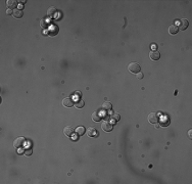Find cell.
Masks as SVG:
<instances>
[{
	"label": "cell",
	"mask_w": 192,
	"mask_h": 184,
	"mask_svg": "<svg viewBox=\"0 0 192 184\" xmlns=\"http://www.w3.org/2000/svg\"><path fill=\"white\" fill-rule=\"evenodd\" d=\"M169 33L171 35H176L177 33H178V27L175 26V25H171V26L169 27Z\"/></svg>",
	"instance_id": "14"
},
{
	"label": "cell",
	"mask_w": 192,
	"mask_h": 184,
	"mask_svg": "<svg viewBox=\"0 0 192 184\" xmlns=\"http://www.w3.org/2000/svg\"><path fill=\"white\" fill-rule=\"evenodd\" d=\"M76 133L78 134V135H80V136H82L83 134H85L86 133V129L83 127V126H81V127H78L77 129H76Z\"/></svg>",
	"instance_id": "15"
},
{
	"label": "cell",
	"mask_w": 192,
	"mask_h": 184,
	"mask_svg": "<svg viewBox=\"0 0 192 184\" xmlns=\"http://www.w3.org/2000/svg\"><path fill=\"white\" fill-rule=\"evenodd\" d=\"M62 105H63V106H66V107H67V108L72 107V106L74 105V101H73V99H72V98H70V97H66V98H63V100H62Z\"/></svg>",
	"instance_id": "9"
},
{
	"label": "cell",
	"mask_w": 192,
	"mask_h": 184,
	"mask_svg": "<svg viewBox=\"0 0 192 184\" xmlns=\"http://www.w3.org/2000/svg\"><path fill=\"white\" fill-rule=\"evenodd\" d=\"M74 131H75V129L72 126H66L63 128V133H65V135L67 137H72L74 135Z\"/></svg>",
	"instance_id": "7"
},
{
	"label": "cell",
	"mask_w": 192,
	"mask_h": 184,
	"mask_svg": "<svg viewBox=\"0 0 192 184\" xmlns=\"http://www.w3.org/2000/svg\"><path fill=\"white\" fill-rule=\"evenodd\" d=\"M160 57V53L157 50H152L149 52V58L151 61H159Z\"/></svg>",
	"instance_id": "8"
},
{
	"label": "cell",
	"mask_w": 192,
	"mask_h": 184,
	"mask_svg": "<svg viewBox=\"0 0 192 184\" xmlns=\"http://www.w3.org/2000/svg\"><path fill=\"white\" fill-rule=\"evenodd\" d=\"M121 119V116L119 115V114H114V115L111 116V120H114L115 122H117Z\"/></svg>",
	"instance_id": "20"
},
{
	"label": "cell",
	"mask_w": 192,
	"mask_h": 184,
	"mask_svg": "<svg viewBox=\"0 0 192 184\" xmlns=\"http://www.w3.org/2000/svg\"><path fill=\"white\" fill-rule=\"evenodd\" d=\"M111 107H112V104L109 101H105L104 103L102 104V108L104 109V111H109Z\"/></svg>",
	"instance_id": "16"
},
{
	"label": "cell",
	"mask_w": 192,
	"mask_h": 184,
	"mask_svg": "<svg viewBox=\"0 0 192 184\" xmlns=\"http://www.w3.org/2000/svg\"><path fill=\"white\" fill-rule=\"evenodd\" d=\"M58 32V28L56 26H53V28L49 31V36H55Z\"/></svg>",
	"instance_id": "19"
},
{
	"label": "cell",
	"mask_w": 192,
	"mask_h": 184,
	"mask_svg": "<svg viewBox=\"0 0 192 184\" xmlns=\"http://www.w3.org/2000/svg\"><path fill=\"white\" fill-rule=\"evenodd\" d=\"M151 48H152V49H153V48L155 49V48H156V46H155V45H152V46H151Z\"/></svg>",
	"instance_id": "29"
},
{
	"label": "cell",
	"mask_w": 192,
	"mask_h": 184,
	"mask_svg": "<svg viewBox=\"0 0 192 184\" xmlns=\"http://www.w3.org/2000/svg\"><path fill=\"white\" fill-rule=\"evenodd\" d=\"M6 13L8 14V16H10V14H13V10H11L10 8H8L7 10H6Z\"/></svg>",
	"instance_id": "24"
},
{
	"label": "cell",
	"mask_w": 192,
	"mask_h": 184,
	"mask_svg": "<svg viewBox=\"0 0 192 184\" xmlns=\"http://www.w3.org/2000/svg\"><path fill=\"white\" fill-rule=\"evenodd\" d=\"M148 122L150 124H156L159 122V115L156 113H150L148 115Z\"/></svg>",
	"instance_id": "6"
},
{
	"label": "cell",
	"mask_w": 192,
	"mask_h": 184,
	"mask_svg": "<svg viewBox=\"0 0 192 184\" xmlns=\"http://www.w3.org/2000/svg\"><path fill=\"white\" fill-rule=\"evenodd\" d=\"M128 70H129V72L132 74H138L141 71V68L139 66V63L131 62V63H129V66H128Z\"/></svg>",
	"instance_id": "1"
},
{
	"label": "cell",
	"mask_w": 192,
	"mask_h": 184,
	"mask_svg": "<svg viewBox=\"0 0 192 184\" xmlns=\"http://www.w3.org/2000/svg\"><path fill=\"white\" fill-rule=\"evenodd\" d=\"M23 14H24V12H23V10L22 9H18V8H16L13 10V18H23Z\"/></svg>",
	"instance_id": "10"
},
{
	"label": "cell",
	"mask_w": 192,
	"mask_h": 184,
	"mask_svg": "<svg viewBox=\"0 0 192 184\" xmlns=\"http://www.w3.org/2000/svg\"><path fill=\"white\" fill-rule=\"evenodd\" d=\"M79 96H81V92H79V91H76V93L74 94V97H79Z\"/></svg>",
	"instance_id": "25"
},
{
	"label": "cell",
	"mask_w": 192,
	"mask_h": 184,
	"mask_svg": "<svg viewBox=\"0 0 192 184\" xmlns=\"http://www.w3.org/2000/svg\"><path fill=\"white\" fill-rule=\"evenodd\" d=\"M40 26H41L43 29H47V28H48V26H49L48 21H47L46 18H42L41 21H40Z\"/></svg>",
	"instance_id": "18"
},
{
	"label": "cell",
	"mask_w": 192,
	"mask_h": 184,
	"mask_svg": "<svg viewBox=\"0 0 192 184\" xmlns=\"http://www.w3.org/2000/svg\"><path fill=\"white\" fill-rule=\"evenodd\" d=\"M86 133H87V135L89 137H97L98 136V131H97V129L95 127H89L87 129Z\"/></svg>",
	"instance_id": "4"
},
{
	"label": "cell",
	"mask_w": 192,
	"mask_h": 184,
	"mask_svg": "<svg viewBox=\"0 0 192 184\" xmlns=\"http://www.w3.org/2000/svg\"><path fill=\"white\" fill-rule=\"evenodd\" d=\"M78 135V134H77ZM77 135H73V138H74V140H77Z\"/></svg>",
	"instance_id": "28"
},
{
	"label": "cell",
	"mask_w": 192,
	"mask_h": 184,
	"mask_svg": "<svg viewBox=\"0 0 192 184\" xmlns=\"http://www.w3.org/2000/svg\"><path fill=\"white\" fill-rule=\"evenodd\" d=\"M24 153H25L26 156H28V157L31 156V155H32V149H31V148H25Z\"/></svg>",
	"instance_id": "21"
},
{
	"label": "cell",
	"mask_w": 192,
	"mask_h": 184,
	"mask_svg": "<svg viewBox=\"0 0 192 184\" xmlns=\"http://www.w3.org/2000/svg\"><path fill=\"white\" fill-rule=\"evenodd\" d=\"M55 13H56V8H55V6H51V7L48 8V10H47V16H48L49 18L54 17V16H55Z\"/></svg>",
	"instance_id": "12"
},
{
	"label": "cell",
	"mask_w": 192,
	"mask_h": 184,
	"mask_svg": "<svg viewBox=\"0 0 192 184\" xmlns=\"http://www.w3.org/2000/svg\"><path fill=\"white\" fill-rule=\"evenodd\" d=\"M188 21H187L186 18H182L180 19V21L178 22V30H182V31H184V30H186L187 28H188Z\"/></svg>",
	"instance_id": "3"
},
{
	"label": "cell",
	"mask_w": 192,
	"mask_h": 184,
	"mask_svg": "<svg viewBox=\"0 0 192 184\" xmlns=\"http://www.w3.org/2000/svg\"><path fill=\"white\" fill-rule=\"evenodd\" d=\"M169 123H170V121L168 120V119H166V120H161L160 121V125L161 126H168Z\"/></svg>",
	"instance_id": "22"
},
{
	"label": "cell",
	"mask_w": 192,
	"mask_h": 184,
	"mask_svg": "<svg viewBox=\"0 0 192 184\" xmlns=\"http://www.w3.org/2000/svg\"><path fill=\"white\" fill-rule=\"evenodd\" d=\"M19 2H21V4H22V5H24V4L26 3L27 1H26V0H24V1H19Z\"/></svg>",
	"instance_id": "27"
},
{
	"label": "cell",
	"mask_w": 192,
	"mask_h": 184,
	"mask_svg": "<svg viewBox=\"0 0 192 184\" xmlns=\"http://www.w3.org/2000/svg\"><path fill=\"white\" fill-rule=\"evenodd\" d=\"M6 5H7L8 8L12 9V8H14V7L17 5V1H16V0H7V1H6Z\"/></svg>",
	"instance_id": "13"
},
{
	"label": "cell",
	"mask_w": 192,
	"mask_h": 184,
	"mask_svg": "<svg viewBox=\"0 0 192 184\" xmlns=\"http://www.w3.org/2000/svg\"><path fill=\"white\" fill-rule=\"evenodd\" d=\"M191 133H192V130H191V129H190V130L188 131V136H189V138H190V139L192 138V134H191Z\"/></svg>",
	"instance_id": "26"
},
{
	"label": "cell",
	"mask_w": 192,
	"mask_h": 184,
	"mask_svg": "<svg viewBox=\"0 0 192 184\" xmlns=\"http://www.w3.org/2000/svg\"><path fill=\"white\" fill-rule=\"evenodd\" d=\"M25 143H26V138L21 136V137H17V138L14 139L13 146L16 148H21V147H23L25 145Z\"/></svg>",
	"instance_id": "2"
},
{
	"label": "cell",
	"mask_w": 192,
	"mask_h": 184,
	"mask_svg": "<svg viewBox=\"0 0 192 184\" xmlns=\"http://www.w3.org/2000/svg\"><path fill=\"white\" fill-rule=\"evenodd\" d=\"M136 78L138 79V80H141V79H143V74L141 72H139L138 74H136Z\"/></svg>",
	"instance_id": "23"
},
{
	"label": "cell",
	"mask_w": 192,
	"mask_h": 184,
	"mask_svg": "<svg viewBox=\"0 0 192 184\" xmlns=\"http://www.w3.org/2000/svg\"><path fill=\"white\" fill-rule=\"evenodd\" d=\"M101 115H100V113L99 112H93V114H92V120L94 121V122H99L100 120H101Z\"/></svg>",
	"instance_id": "11"
},
{
	"label": "cell",
	"mask_w": 192,
	"mask_h": 184,
	"mask_svg": "<svg viewBox=\"0 0 192 184\" xmlns=\"http://www.w3.org/2000/svg\"><path fill=\"white\" fill-rule=\"evenodd\" d=\"M84 105H85V102L83 101V100H81V99H79V100H77L75 102V106L77 108H83V107H84Z\"/></svg>",
	"instance_id": "17"
},
{
	"label": "cell",
	"mask_w": 192,
	"mask_h": 184,
	"mask_svg": "<svg viewBox=\"0 0 192 184\" xmlns=\"http://www.w3.org/2000/svg\"><path fill=\"white\" fill-rule=\"evenodd\" d=\"M101 128H102V130H103V131H105V132H110V131H112V128H114V125H112V124H111L110 122L105 121V122L101 125Z\"/></svg>",
	"instance_id": "5"
}]
</instances>
